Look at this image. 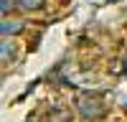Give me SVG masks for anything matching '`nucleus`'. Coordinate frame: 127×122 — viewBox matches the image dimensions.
Returning <instances> with one entry per match:
<instances>
[{"label":"nucleus","instance_id":"1","mask_svg":"<svg viewBox=\"0 0 127 122\" xmlns=\"http://www.w3.org/2000/svg\"><path fill=\"white\" fill-rule=\"evenodd\" d=\"M76 109L84 120H99L107 112V104H104V97L97 94V92H84V94L76 99Z\"/></svg>","mask_w":127,"mask_h":122},{"label":"nucleus","instance_id":"2","mask_svg":"<svg viewBox=\"0 0 127 122\" xmlns=\"http://www.w3.org/2000/svg\"><path fill=\"white\" fill-rule=\"evenodd\" d=\"M23 30V23L20 20H15V18H3V23H0V33L3 36H15V33H20Z\"/></svg>","mask_w":127,"mask_h":122},{"label":"nucleus","instance_id":"3","mask_svg":"<svg viewBox=\"0 0 127 122\" xmlns=\"http://www.w3.org/2000/svg\"><path fill=\"white\" fill-rule=\"evenodd\" d=\"M46 5V0H18V8L26 10V13H36Z\"/></svg>","mask_w":127,"mask_h":122},{"label":"nucleus","instance_id":"4","mask_svg":"<svg viewBox=\"0 0 127 122\" xmlns=\"http://www.w3.org/2000/svg\"><path fill=\"white\" fill-rule=\"evenodd\" d=\"M0 59H3V64H8V61L13 59V46H10L8 36H3V46H0Z\"/></svg>","mask_w":127,"mask_h":122},{"label":"nucleus","instance_id":"5","mask_svg":"<svg viewBox=\"0 0 127 122\" xmlns=\"http://www.w3.org/2000/svg\"><path fill=\"white\" fill-rule=\"evenodd\" d=\"M15 5H18V0H0V13H3V15H8Z\"/></svg>","mask_w":127,"mask_h":122}]
</instances>
